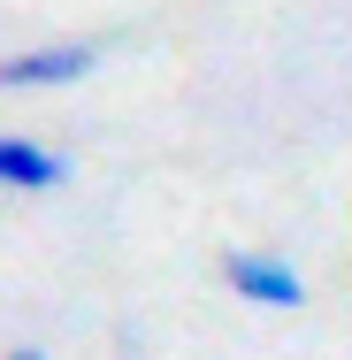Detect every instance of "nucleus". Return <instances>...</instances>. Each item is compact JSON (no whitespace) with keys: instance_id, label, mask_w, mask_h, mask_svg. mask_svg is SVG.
<instances>
[{"instance_id":"nucleus-1","label":"nucleus","mask_w":352,"mask_h":360,"mask_svg":"<svg viewBox=\"0 0 352 360\" xmlns=\"http://www.w3.org/2000/svg\"><path fill=\"white\" fill-rule=\"evenodd\" d=\"M100 39H62V46H23V54H0V92H70L100 70Z\"/></svg>"},{"instance_id":"nucleus-5","label":"nucleus","mask_w":352,"mask_h":360,"mask_svg":"<svg viewBox=\"0 0 352 360\" xmlns=\"http://www.w3.org/2000/svg\"><path fill=\"white\" fill-rule=\"evenodd\" d=\"M8 360H54V353H46V345H15Z\"/></svg>"},{"instance_id":"nucleus-3","label":"nucleus","mask_w":352,"mask_h":360,"mask_svg":"<svg viewBox=\"0 0 352 360\" xmlns=\"http://www.w3.org/2000/svg\"><path fill=\"white\" fill-rule=\"evenodd\" d=\"M62 184H70V153L0 131V192H62Z\"/></svg>"},{"instance_id":"nucleus-4","label":"nucleus","mask_w":352,"mask_h":360,"mask_svg":"<svg viewBox=\"0 0 352 360\" xmlns=\"http://www.w3.org/2000/svg\"><path fill=\"white\" fill-rule=\"evenodd\" d=\"M115 360H145V353H138V330H131V322H123V338H115Z\"/></svg>"},{"instance_id":"nucleus-2","label":"nucleus","mask_w":352,"mask_h":360,"mask_svg":"<svg viewBox=\"0 0 352 360\" xmlns=\"http://www.w3.org/2000/svg\"><path fill=\"white\" fill-rule=\"evenodd\" d=\"M222 284L237 291L245 307H276V314H299L306 307V276L283 253H261V245H230L222 253Z\"/></svg>"}]
</instances>
